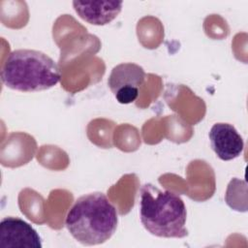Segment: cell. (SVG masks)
<instances>
[{
  "label": "cell",
  "instance_id": "obj_1",
  "mask_svg": "<svg viewBox=\"0 0 248 248\" xmlns=\"http://www.w3.org/2000/svg\"><path fill=\"white\" fill-rule=\"evenodd\" d=\"M118 224L117 210L102 192L76 200L67 213L65 225L71 235L83 245H98L108 240Z\"/></svg>",
  "mask_w": 248,
  "mask_h": 248
},
{
  "label": "cell",
  "instance_id": "obj_2",
  "mask_svg": "<svg viewBox=\"0 0 248 248\" xmlns=\"http://www.w3.org/2000/svg\"><path fill=\"white\" fill-rule=\"evenodd\" d=\"M140 217L144 229L155 236L183 238L188 235L185 203L179 195L170 190L143 184L140 192Z\"/></svg>",
  "mask_w": 248,
  "mask_h": 248
},
{
  "label": "cell",
  "instance_id": "obj_3",
  "mask_svg": "<svg viewBox=\"0 0 248 248\" xmlns=\"http://www.w3.org/2000/svg\"><path fill=\"white\" fill-rule=\"evenodd\" d=\"M61 78L58 65L35 49H16L8 54L2 69V83L20 92H39L55 86Z\"/></svg>",
  "mask_w": 248,
  "mask_h": 248
},
{
  "label": "cell",
  "instance_id": "obj_4",
  "mask_svg": "<svg viewBox=\"0 0 248 248\" xmlns=\"http://www.w3.org/2000/svg\"><path fill=\"white\" fill-rule=\"evenodd\" d=\"M1 248H42L37 231L18 217H5L0 223Z\"/></svg>",
  "mask_w": 248,
  "mask_h": 248
},
{
  "label": "cell",
  "instance_id": "obj_5",
  "mask_svg": "<svg viewBox=\"0 0 248 248\" xmlns=\"http://www.w3.org/2000/svg\"><path fill=\"white\" fill-rule=\"evenodd\" d=\"M208 137L213 151L223 161L237 158L243 151V139L232 124L215 123L211 127Z\"/></svg>",
  "mask_w": 248,
  "mask_h": 248
},
{
  "label": "cell",
  "instance_id": "obj_6",
  "mask_svg": "<svg viewBox=\"0 0 248 248\" xmlns=\"http://www.w3.org/2000/svg\"><path fill=\"white\" fill-rule=\"evenodd\" d=\"M73 7L78 16L92 25H106L121 12V1H74Z\"/></svg>",
  "mask_w": 248,
  "mask_h": 248
},
{
  "label": "cell",
  "instance_id": "obj_7",
  "mask_svg": "<svg viewBox=\"0 0 248 248\" xmlns=\"http://www.w3.org/2000/svg\"><path fill=\"white\" fill-rule=\"evenodd\" d=\"M145 79L142 67L135 63H121L112 68L108 79L110 91L115 94L123 87H140Z\"/></svg>",
  "mask_w": 248,
  "mask_h": 248
},
{
  "label": "cell",
  "instance_id": "obj_8",
  "mask_svg": "<svg viewBox=\"0 0 248 248\" xmlns=\"http://www.w3.org/2000/svg\"><path fill=\"white\" fill-rule=\"evenodd\" d=\"M116 100L120 104H131L136 101L139 97V88L138 87H123L120 88L114 94Z\"/></svg>",
  "mask_w": 248,
  "mask_h": 248
}]
</instances>
